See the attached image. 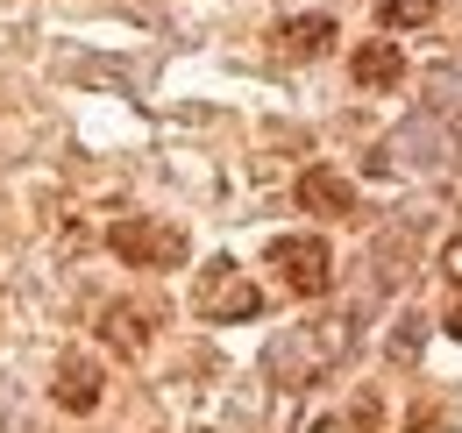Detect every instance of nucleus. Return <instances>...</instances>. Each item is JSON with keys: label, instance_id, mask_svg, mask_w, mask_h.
Wrapping results in <instances>:
<instances>
[{"label": "nucleus", "instance_id": "nucleus-1", "mask_svg": "<svg viewBox=\"0 0 462 433\" xmlns=\"http://www.w3.org/2000/svg\"><path fill=\"white\" fill-rule=\"evenodd\" d=\"M115 249L128 263H178L185 256V235L178 227H150V220H128V227H115Z\"/></svg>", "mask_w": 462, "mask_h": 433}, {"label": "nucleus", "instance_id": "nucleus-4", "mask_svg": "<svg viewBox=\"0 0 462 433\" xmlns=\"http://www.w3.org/2000/svg\"><path fill=\"white\" fill-rule=\"evenodd\" d=\"M58 405H64V412H93V405H100V377H93L86 363H64V377H58Z\"/></svg>", "mask_w": 462, "mask_h": 433}, {"label": "nucleus", "instance_id": "nucleus-3", "mask_svg": "<svg viewBox=\"0 0 462 433\" xmlns=\"http://www.w3.org/2000/svg\"><path fill=\"white\" fill-rule=\"evenodd\" d=\"M228 271H235V263H214V271H207V299H199V306H207V313H221V320L256 313V291H249V284H228Z\"/></svg>", "mask_w": 462, "mask_h": 433}, {"label": "nucleus", "instance_id": "nucleus-6", "mask_svg": "<svg viewBox=\"0 0 462 433\" xmlns=\"http://www.w3.org/2000/svg\"><path fill=\"white\" fill-rule=\"evenodd\" d=\"M328 36H335V22H328V14H306V22H285V29H278V43H285V51H320Z\"/></svg>", "mask_w": 462, "mask_h": 433}, {"label": "nucleus", "instance_id": "nucleus-8", "mask_svg": "<svg viewBox=\"0 0 462 433\" xmlns=\"http://www.w3.org/2000/svg\"><path fill=\"white\" fill-rule=\"evenodd\" d=\"M427 7H434V0H384V14H392V22H412V14H427Z\"/></svg>", "mask_w": 462, "mask_h": 433}, {"label": "nucleus", "instance_id": "nucleus-5", "mask_svg": "<svg viewBox=\"0 0 462 433\" xmlns=\"http://www.w3.org/2000/svg\"><path fill=\"white\" fill-rule=\"evenodd\" d=\"M299 199H306V207H348V185L335 170H306V178H299Z\"/></svg>", "mask_w": 462, "mask_h": 433}, {"label": "nucleus", "instance_id": "nucleus-2", "mask_svg": "<svg viewBox=\"0 0 462 433\" xmlns=\"http://www.w3.org/2000/svg\"><path fill=\"white\" fill-rule=\"evenodd\" d=\"M271 263L291 277V291H320L328 284V249L320 242H271Z\"/></svg>", "mask_w": 462, "mask_h": 433}, {"label": "nucleus", "instance_id": "nucleus-7", "mask_svg": "<svg viewBox=\"0 0 462 433\" xmlns=\"http://www.w3.org/2000/svg\"><path fill=\"white\" fill-rule=\"evenodd\" d=\"M356 78H363V86H392V78H399V51H363L356 57Z\"/></svg>", "mask_w": 462, "mask_h": 433}]
</instances>
